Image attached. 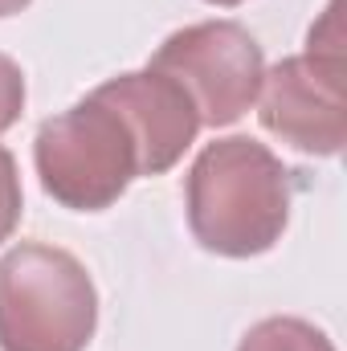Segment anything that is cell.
Instances as JSON below:
<instances>
[{"label":"cell","mask_w":347,"mask_h":351,"mask_svg":"<svg viewBox=\"0 0 347 351\" xmlns=\"http://www.w3.org/2000/svg\"><path fill=\"white\" fill-rule=\"evenodd\" d=\"M188 229L217 258H258L290 225L294 172L250 135L213 139L188 168Z\"/></svg>","instance_id":"obj_1"},{"label":"cell","mask_w":347,"mask_h":351,"mask_svg":"<svg viewBox=\"0 0 347 351\" xmlns=\"http://www.w3.org/2000/svg\"><path fill=\"white\" fill-rule=\"evenodd\" d=\"M98 290L70 250L21 241L0 258V351H86Z\"/></svg>","instance_id":"obj_2"},{"label":"cell","mask_w":347,"mask_h":351,"mask_svg":"<svg viewBox=\"0 0 347 351\" xmlns=\"http://www.w3.org/2000/svg\"><path fill=\"white\" fill-rule=\"evenodd\" d=\"M33 164L45 196L62 208L102 213L143 176V152L131 123L90 90L82 102L37 127Z\"/></svg>","instance_id":"obj_3"},{"label":"cell","mask_w":347,"mask_h":351,"mask_svg":"<svg viewBox=\"0 0 347 351\" xmlns=\"http://www.w3.org/2000/svg\"><path fill=\"white\" fill-rule=\"evenodd\" d=\"M147 66L168 74L192 98L200 127H233L258 102L265 74L258 37L237 21H200L176 29Z\"/></svg>","instance_id":"obj_4"},{"label":"cell","mask_w":347,"mask_h":351,"mask_svg":"<svg viewBox=\"0 0 347 351\" xmlns=\"http://www.w3.org/2000/svg\"><path fill=\"white\" fill-rule=\"evenodd\" d=\"M258 119L270 135L302 156H339L347 135L344 110V53L339 41H307V53L282 58L261 74Z\"/></svg>","instance_id":"obj_5"},{"label":"cell","mask_w":347,"mask_h":351,"mask_svg":"<svg viewBox=\"0 0 347 351\" xmlns=\"http://www.w3.org/2000/svg\"><path fill=\"white\" fill-rule=\"evenodd\" d=\"M135 131L143 152V176H164L180 164V156L192 147L200 119L184 90L160 70H127L102 86H94Z\"/></svg>","instance_id":"obj_6"},{"label":"cell","mask_w":347,"mask_h":351,"mask_svg":"<svg viewBox=\"0 0 347 351\" xmlns=\"http://www.w3.org/2000/svg\"><path fill=\"white\" fill-rule=\"evenodd\" d=\"M237 351H335V343L327 339V331H319L315 323L307 319H294V315H274V319H261L254 323Z\"/></svg>","instance_id":"obj_7"},{"label":"cell","mask_w":347,"mask_h":351,"mask_svg":"<svg viewBox=\"0 0 347 351\" xmlns=\"http://www.w3.org/2000/svg\"><path fill=\"white\" fill-rule=\"evenodd\" d=\"M21 213H25V192H21V172H16V160L12 152L0 143V245L16 233L21 225Z\"/></svg>","instance_id":"obj_8"},{"label":"cell","mask_w":347,"mask_h":351,"mask_svg":"<svg viewBox=\"0 0 347 351\" xmlns=\"http://www.w3.org/2000/svg\"><path fill=\"white\" fill-rule=\"evenodd\" d=\"M21 110H25V74L8 53H0V135L21 119Z\"/></svg>","instance_id":"obj_9"},{"label":"cell","mask_w":347,"mask_h":351,"mask_svg":"<svg viewBox=\"0 0 347 351\" xmlns=\"http://www.w3.org/2000/svg\"><path fill=\"white\" fill-rule=\"evenodd\" d=\"M29 0H0V16H12V12H21Z\"/></svg>","instance_id":"obj_10"},{"label":"cell","mask_w":347,"mask_h":351,"mask_svg":"<svg viewBox=\"0 0 347 351\" xmlns=\"http://www.w3.org/2000/svg\"><path fill=\"white\" fill-rule=\"evenodd\" d=\"M208 4H221V8H233V4H246V0H208Z\"/></svg>","instance_id":"obj_11"}]
</instances>
